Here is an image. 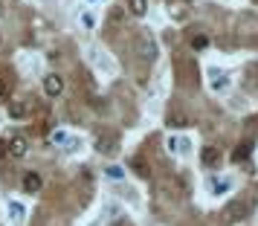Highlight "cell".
Wrapping results in <instances>:
<instances>
[{
  "mask_svg": "<svg viewBox=\"0 0 258 226\" xmlns=\"http://www.w3.org/2000/svg\"><path fill=\"white\" fill-rule=\"evenodd\" d=\"M44 93L52 96V99L64 93V79H61L58 72H47V76H44Z\"/></svg>",
  "mask_w": 258,
  "mask_h": 226,
  "instance_id": "cell-1",
  "label": "cell"
},
{
  "mask_svg": "<svg viewBox=\"0 0 258 226\" xmlns=\"http://www.w3.org/2000/svg\"><path fill=\"white\" fill-rule=\"evenodd\" d=\"M21 186H24L26 194H38V191L44 189V180H41V174H38V171H26L24 180H21Z\"/></svg>",
  "mask_w": 258,
  "mask_h": 226,
  "instance_id": "cell-2",
  "label": "cell"
},
{
  "mask_svg": "<svg viewBox=\"0 0 258 226\" xmlns=\"http://www.w3.org/2000/svg\"><path fill=\"white\" fill-rule=\"evenodd\" d=\"M137 52H140L145 61H154V55H157V47H154L151 35H140V38H137Z\"/></svg>",
  "mask_w": 258,
  "mask_h": 226,
  "instance_id": "cell-3",
  "label": "cell"
},
{
  "mask_svg": "<svg viewBox=\"0 0 258 226\" xmlns=\"http://www.w3.org/2000/svg\"><path fill=\"white\" fill-rule=\"evenodd\" d=\"M96 151H99V154H113V151H116V136L99 133V136H96Z\"/></svg>",
  "mask_w": 258,
  "mask_h": 226,
  "instance_id": "cell-4",
  "label": "cell"
},
{
  "mask_svg": "<svg viewBox=\"0 0 258 226\" xmlns=\"http://www.w3.org/2000/svg\"><path fill=\"white\" fill-rule=\"evenodd\" d=\"M26 151H29V142H26L24 136H15V139H9V157H24Z\"/></svg>",
  "mask_w": 258,
  "mask_h": 226,
  "instance_id": "cell-5",
  "label": "cell"
},
{
  "mask_svg": "<svg viewBox=\"0 0 258 226\" xmlns=\"http://www.w3.org/2000/svg\"><path fill=\"white\" fill-rule=\"evenodd\" d=\"M218 163H221V151H218L215 145H206V148H203V166L215 168Z\"/></svg>",
  "mask_w": 258,
  "mask_h": 226,
  "instance_id": "cell-6",
  "label": "cell"
},
{
  "mask_svg": "<svg viewBox=\"0 0 258 226\" xmlns=\"http://www.w3.org/2000/svg\"><path fill=\"white\" fill-rule=\"evenodd\" d=\"M128 12L142 18V15L148 12V0H128Z\"/></svg>",
  "mask_w": 258,
  "mask_h": 226,
  "instance_id": "cell-7",
  "label": "cell"
},
{
  "mask_svg": "<svg viewBox=\"0 0 258 226\" xmlns=\"http://www.w3.org/2000/svg\"><path fill=\"white\" fill-rule=\"evenodd\" d=\"M226 84H229V79H226V72L212 70V90H226Z\"/></svg>",
  "mask_w": 258,
  "mask_h": 226,
  "instance_id": "cell-8",
  "label": "cell"
},
{
  "mask_svg": "<svg viewBox=\"0 0 258 226\" xmlns=\"http://www.w3.org/2000/svg\"><path fill=\"white\" fill-rule=\"evenodd\" d=\"M168 125H171V128H186V125H188V116H186V113H177V110H174V113H168Z\"/></svg>",
  "mask_w": 258,
  "mask_h": 226,
  "instance_id": "cell-9",
  "label": "cell"
},
{
  "mask_svg": "<svg viewBox=\"0 0 258 226\" xmlns=\"http://www.w3.org/2000/svg\"><path fill=\"white\" fill-rule=\"evenodd\" d=\"M9 113H12V119H21V116H26V105L24 102H12L9 105Z\"/></svg>",
  "mask_w": 258,
  "mask_h": 226,
  "instance_id": "cell-10",
  "label": "cell"
},
{
  "mask_svg": "<svg viewBox=\"0 0 258 226\" xmlns=\"http://www.w3.org/2000/svg\"><path fill=\"white\" fill-rule=\"evenodd\" d=\"M246 157H249V145H238V148H235V154H232V160H235V163H244V160H246Z\"/></svg>",
  "mask_w": 258,
  "mask_h": 226,
  "instance_id": "cell-11",
  "label": "cell"
},
{
  "mask_svg": "<svg viewBox=\"0 0 258 226\" xmlns=\"http://www.w3.org/2000/svg\"><path fill=\"white\" fill-rule=\"evenodd\" d=\"M9 212H12V217L15 220H24V206H21V203H12V206H9Z\"/></svg>",
  "mask_w": 258,
  "mask_h": 226,
  "instance_id": "cell-12",
  "label": "cell"
},
{
  "mask_svg": "<svg viewBox=\"0 0 258 226\" xmlns=\"http://www.w3.org/2000/svg\"><path fill=\"white\" fill-rule=\"evenodd\" d=\"M134 168H137V174H140V177H148V166H145V163H142L140 157H137V160H134Z\"/></svg>",
  "mask_w": 258,
  "mask_h": 226,
  "instance_id": "cell-13",
  "label": "cell"
},
{
  "mask_svg": "<svg viewBox=\"0 0 258 226\" xmlns=\"http://www.w3.org/2000/svg\"><path fill=\"white\" fill-rule=\"evenodd\" d=\"M107 177H110V180H122V168L110 166V168H107Z\"/></svg>",
  "mask_w": 258,
  "mask_h": 226,
  "instance_id": "cell-14",
  "label": "cell"
},
{
  "mask_svg": "<svg viewBox=\"0 0 258 226\" xmlns=\"http://www.w3.org/2000/svg\"><path fill=\"white\" fill-rule=\"evenodd\" d=\"M206 44H209V41H206V35H198L195 41H191V47H195V49H203Z\"/></svg>",
  "mask_w": 258,
  "mask_h": 226,
  "instance_id": "cell-15",
  "label": "cell"
},
{
  "mask_svg": "<svg viewBox=\"0 0 258 226\" xmlns=\"http://www.w3.org/2000/svg\"><path fill=\"white\" fill-rule=\"evenodd\" d=\"M6 96H9V82L0 76V99H6Z\"/></svg>",
  "mask_w": 258,
  "mask_h": 226,
  "instance_id": "cell-16",
  "label": "cell"
},
{
  "mask_svg": "<svg viewBox=\"0 0 258 226\" xmlns=\"http://www.w3.org/2000/svg\"><path fill=\"white\" fill-rule=\"evenodd\" d=\"M82 24L87 26V29H90V26L96 24V18H93V15H90V12H84V15H82Z\"/></svg>",
  "mask_w": 258,
  "mask_h": 226,
  "instance_id": "cell-17",
  "label": "cell"
},
{
  "mask_svg": "<svg viewBox=\"0 0 258 226\" xmlns=\"http://www.w3.org/2000/svg\"><path fill=\"white\" fill-rule=\"evenodd\" d=\"M3 157H9V142H6V139H0V160H3Z\"/></svg>",
  "mask_w": 258,
  "mask_h": 226,
  "instance_id": "cell-18",
  "label": "cell"
},
{
  "mask_svg": "<svg viewBox=\"0 0 258 226\" xmlns=\"http://www.w3.org/2000/svg\"><path fill=\"white\" fill-rule=\"evenodd\" d=\"M229 189V183H226V180H221V183H215V191H226Z\"/></svg>",
  "mask_w": 258,
  "mask_h": 226,
  "instance_id": "cell-19",
  "label": "cell"
},
{
  "mask_svg": "<svg viewBox=\"0 0 258 226\" xmlns=\"http://www.w3.org/2000/svg\"><path fill=\"white\" fill-rule=\"evenodd\" d=\"M0 41H3V38H0Z\"/></svg>",
  "mask_w": 258,
  "mask_h": 226,
  "instance_id": "cell-20",
  "label": "cell"
}]
</instances>
